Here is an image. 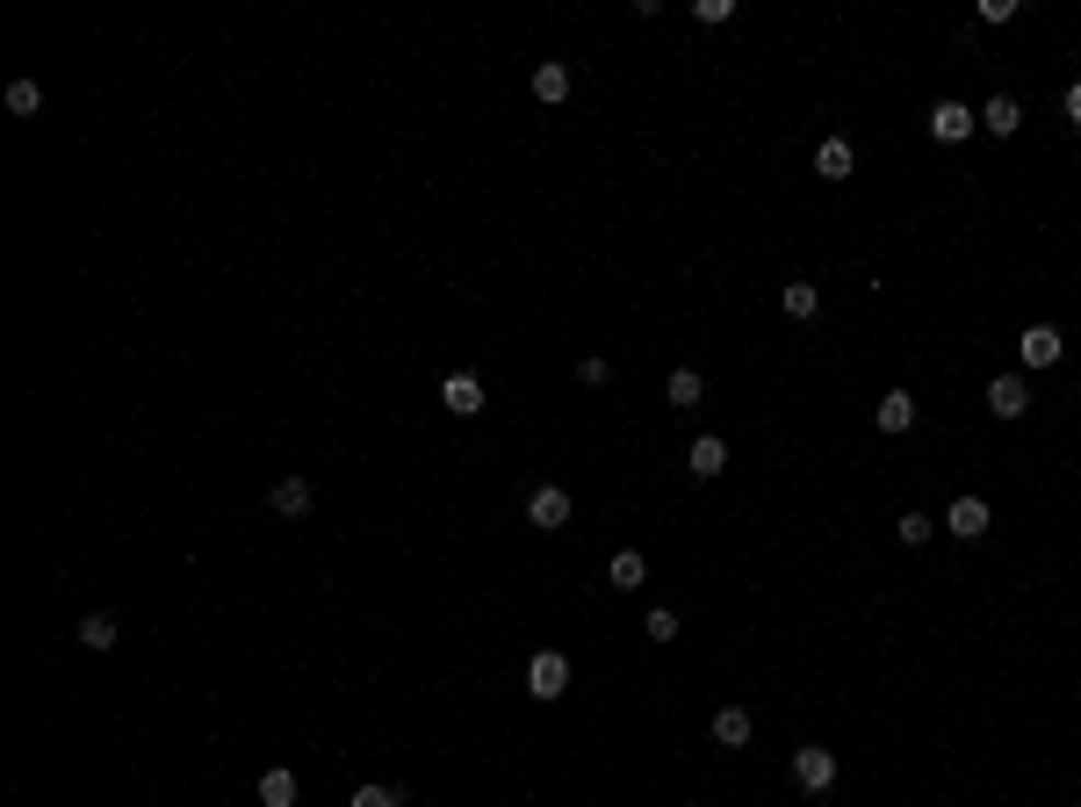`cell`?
<instances>
[{"mask_svg":"<svg viewBox=\"0 0 1081 807\" xmlns=\"http://www.w3.org/2000/svg\"><path fill=\"white\" fill-rule=\"evenodd\" d=\"M527 692L533 700H563L570 692V656L563 649H533L527 656Z\"/></svg>","mask_w":1081,"mask_h":807,"instance_id":"obj_1","label":"cell"},{"mask_svg":"<svg viewBox=\"0 0 1081 807\" xmlns=\"http://www.w3.org/2000/svg\"><path fill=\"white\" fill-rule=\"evenodd\" d=\"M793 786H801V793H829V786H837V750H823V742L793 750Z\"/></svg>","mask_w":1081,"mask_h":807,"instance_id":"obj_2","label":"cell"},{"mask_svg":"<svg viewBox=\"0 0 1081 807\" xmlns=\"http://www.w3.org/2000/svg\"><path fill=\"white\" fill-rule=\"evenodd\" d=\"M974 123H980V108L938 102V108H930V138H938V145H966V138H974Z\"/></svg>","mask_w":1081,"mask_h":807,"instance_id":"obj_3","label":"cell"},{"mask_svg":"<svg viewBox=\"0 0 1081 807\" xmlns=\"http://www.w3.org/2000/svg\"><path fill=\"white\" fill-rule=\"evenodd\" d=\"M527 519H533L541 533H563V527H570V491H563V483H541V491L527 498Z\"/></svg>","mask_w":1081,"mask_h":807,"instance_id":"obj_4","label":"cell"},{"mask_svg":"<svg viewBox=\"0 0 1081 807\" xmlns=\"http://www.w3.org/2000/svg\"><path fill=\"white\" fill-rule=\"evenodd\" d=\"M988 527H996L988 498H952V505H944V533H959V541H980Z\"/></svg>","mask_w":1081,"mask_h":807,"instance_id":"obj_5","label":"cell"},{"mask_svg":"<svg viewBox=\"0 0 1081 807\" xmlns=\"http://www.w3.org/2000/svg\"><path fill=\"white\" fill-rule=\"evenodd\" d=\"M1031 404H1038V396H1031V382H1024V376H996V382H988V412L1010 418V426L1031 412Z\"/></svg>","mask_w":1081,"mask_h":807,"instance_id":"obj_6","label":"cell"},{"mask_svg":"<svg viewBox=\"0 0 1081 807\" xmlns=\"http://www.w3.org/2000/svg\"><path fill=\"white\" fill-rule=\"evenodd\" d=\"M686 469H692L700 483H714L721 469H728V440H721V433H700V440L686 447Z\"/></svg>","mask_w":1081,"mask_h":807,"instance_id":"obj_7","label":"cell"},{"mask_svg":"<svg viewBox=\"0 0 1081 807\" xmlns=\"http://www.w3.org/2000/svg\"><path fill=\"white\" fill-rule=\"evenodd\" d=\"M980 130H988V138H1016V130H1024L1016 94H988V102H980Z\"/></svg>","mask_w":1081,"mask_h":807,"instance_id":"obj_8","label":"cell"},{"mask_svg":"<svg viewBox=\"0 0 1081 807\" xmlns=\"http://www.w3.org/2000/svg\"><path fill=\"white\" fill-rule=\"evenodd\" d=\"M296 800H303V779L289 764H267L260 772V807H296Z\"/></svg>","mask_w":1081,"mask_h":807,"instance_id":"obj_9","label":"cell"},{"mask_svg":"<svg viewBox=\"0 0 1081 807\" xmlns=\"http://www.w3.org/2000/svg\"><path fill=\"white\" fill-rule=\"evenodd\" d=\"M310 505H318V491H310L303 476H281L275 491H267V512H281V519H303Z\"/></svg>","mask_w":1081,"mask_h":807,"instance_id":"obj_10","label":"cell"},{"mask_svg":"<svg viewBox=\"0 0 1081 807\" xmlns=\"http://www.w3.org/2000/svg\"><path fill=\"white\" fill-rule=\"evenodd\" d=\"M440 404H447L455 418H476V412H483V382H476V376H440Z\"/></svg>","mask_w":1081,"mask_h":807,"instance_id":"obj_11","label":"cell"},{"mask_svg":"<svg viewBox=\"0 0 1081 807\" xmlns=\"http://www.w3.org/2000/svg\"><path fill=\"white\" fill-rule=\"evenodd\" d=\"M873 426H879V433H909V426H916V396H909V390H887V396L873 404Z\"/></svg>","mask_w":1081,"mask_h":807,"instance_id":"obj_12","label":"cell"},{"mask_svg":"<svg viewBox=\"0 0 1081 807\" xmlns=\"http://www.w3.org/2000/svg\"><path fill=\"white\" fill-rule=\"evenodd\" d=\"M851 166H859L851 138H823L815 145V173H823V181H851Z\"/></svg>","mask_w":1081,"mask_h":807,"instance_id":"obj_13","label":"cell"},{"mask_svg":"<svg viewBox=\"0 0 1081 807\" xmlns=\"http://www.w3.org/2000/svg\"><path fill=\"white\" fill-rule=\"evenodd\" d=\"M570 87H577V80H570V66H563V58H549V66H533V102H570Z\"/></svg>","mask_w":1081,"mask_h":807,"instance_id":"obj_14","label":"cell"},{"mask_svg":"<svg viewBox=\"0 0 1081 807\" xmlns=\"http://www.w3.org/2000/svg\"><path fill=\"white\" fill-rule=\"evenodd\" d=\"M606 577H613V591H642V585H649V555H642V549H620L613 563H606Z\"/></svg>","mask_w":1081,"mask_h":807,"instance_id":"obj_15","label":"cell"},{"mask_svg":"<svg viewBox=\"0 0 1081 807\" xmlns=\"http://www.w3.org/2000/svg\"><path fill=\"white\" fill-rule=\"evenodd\" d=\"M1060 354H1067V346H1060V332H1053V325H1031L1024 332V368H1060Z\"/></svg>","mask_w":1081,"mask_h":807,"instance_id":"obj_16","label":"cell"},{"mask_svg":"<svg viewBox=\"0 0 1081 807\" xmlns=\"http://www.w3.org/2000/svg\"><path fill=\"white\" fill-rule=\"evenodd\" d=\"M750 736H757V722L743 714V706H721V714H714V742H721V750H743Z\"/></svg>","mask_w":1081,"mask_h":807,"instance_id":"obj_17","label":"cell"},{"mask_svg":"<svg viewBox=\"0 0 1081 807\" xmlns=\"http://www.w3.org/2000/svg\"><path fill=\"white\" fill-rule=\"evenodd\" d=\"M779 310H786L793 325H807V318L823 310V289H815V281H786V289H779Z\"/></svg>","mask_w":1081,"mask_h":807,"instance_id":"obj_18","label":"cell"},{"mask_svg":"<svg viewBox=\"0 0 1081 807\" xmlns=\"http://www.w3.org/2000/svg\"><path fill=\"white\" fill-rule=\"evenodd\" d=\"M664 396H670V404H678V412H692V404H700V396H706V376H700V368H670Z\"/></svg>","mask_w":1081,"mask_h":807,"instance_id":"obj_19","label":"cell"},{"mask_svg":"<svg viewBox=\"0 0 1081 807\" xmlns=\"http://www.w3.org/2000/svg\"><path fill=\"white\" fill-rule=\"evenodd\" d=\"M80 649H94V656L116 649V613H87L80 620Z\"/></svg>","mask_w":1081,"mask_h":807,"instance_id":"obj_20","label":"cell"},{"mask_svg":"<svg viewBox=\"0 0 1081 807\" xmlns=\"http://www.w3.org/2000/svg\"><path fill=\"white\" fill-rule=\"evenodd\" d=\"M930 533H938V519H930V512H916V505H909L901 519H894V541H901V549H923Z\"/></svg>","mask_w":1081,"mask_h":807,"instance_id":"obj_21","label":"cell"},{"mask_svg":"<svg viewBox=\"0 0 1081 807\" xmlns=\"http://www.w3.org/2000/svg\"><path fill=\"white\" fill-rule=\"evenodd\" d=\"M346 807H412V793L404 786H354V800Z\"/></svg>","mask_w":1081,"mask_h":807,"instance_id":"obj_22","label":"cell"},{"mask_svg":"<svg viewBox=\"0 0 1081 807\" xmlns=\"http://www.w3.org/2000/svg\"><path fill=\"white\" fill-rule=\"evenodd\" d=\"M8 116H44V87L15 80V87H8Z\"/></svg>","mask_w":1081,"mask_h":807,"instance_id":"obj_23","label":"cell"},{"mask_svg":"<svg viewBox=\"0 0 1081 807\" xmlns=\"http://www.w3.org/2000/svg\"><path fill=\"white\" fill-rule=\"evenodd\" d=\"M642 635H649V642H678V613H670V606H649Z\"/></svg>","mask_w":1081,"mask_h":807,"instance_id":"obj_24","label":"cell"},{"mask_svg":"<svg viewBox=\"0 0 1081 807\" xmlns=\"http://www.w3.org/2000/svg\"><path fill=\"white\" fill-rule=\"evenodd\" d=\"M692 15L706 22V30H721V22H736V0H700V8H692Z\"/></svg>","mask_w":1081,"mask_h":807,"instance_id":"obj_25","label":"cell"},{"mask_svg":"<svg viewBox=\"0 0 1081 807\" xmlns=\"http://www.w3.org/2000/svg\"><path fill=\"white\" fill-rule=\"evenodd\" d=\"M606 376H613V368H606L599 354H584V361H577V382H584V390H606Z\"/></svg>","mask_w":1081,"mask_h":807,"instance_id":"obj_26","label":"cell"},{"mask_svg":"<svg viewBox=\"0 0 1081 807\" xmlns=\"http://www.w3.org/2000/svg\"><path fill=\"white\" fill-rule=\"evenodd\" d=\"M1067 123H1074V130H1081V80L1067 87Z\"/></svg>","mask_w":1081,"mask_h":807,"instance_id":"obj_27","label":"cell"},{"mask_svg":"<svg viewBox=\"0 0 1081 807\" xmlns=\"http://www.w3.org/2000/svg\"><path fill=\"white\" fill-rule=\"evenodd\" d=\"M1074 807H1081V800H1074Z\"/></svg>","mask_w":1081,"mask_h":807,"instance_id":"obj_28","label":"cell"}]
</instances>
